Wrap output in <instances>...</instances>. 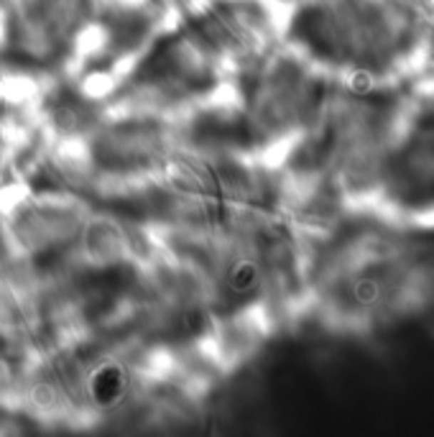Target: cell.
Wrapping results in <instances>:
<instances>
[{"label":"cell","instance_id":"cell-1","mask_svg":"<svg viewBox=\"0 0 434 437\" xmlns=\"http://www.w3.org/2000/svg\"><path fill=\"white\" fill-rule=\"evenodd\" d=\"M422 286V261L409 248L391 241L366 251L343 281V297L345 307L366 320H393L414 307Z\"/></svg>","mask_w":434,"mask_h":437},{"label":"cell","instance_id":"cell-2","mask_svg":"<svg viewBox=\"0 0 434 437\" xmlns=\"http://www.w3.org/2000/svg\"><path fill=\"white\" fill-rule=\"evenodd\" d=\"M87 394L90 401L103 412L118 409L128 394V373L120 363H100L87 376Z\"/></svg>","mask_w":434,"mask_h":437},{"label":"cell","instance_id":"cell-3","mask_svg":"<svg viewBox=\"0 0 434 437\" xmlns=\"http://www.w3.org/2000/svg\"><path fill=\"white\" fill-rule=\"evenodd\" d=\"M225 286L230 289V294L235 297H248L261 286V266L251 258H238L232 261L227 268Z\"/></svg>","mask_w":434,"mask_h":437}]
</instances>
